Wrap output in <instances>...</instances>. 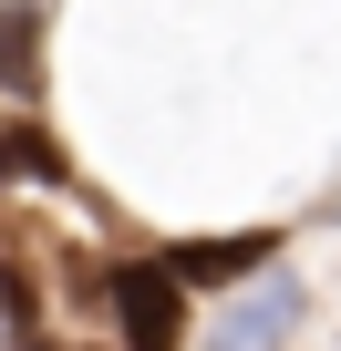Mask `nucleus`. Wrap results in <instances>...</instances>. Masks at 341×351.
Listing matches in <instances>:
<instances>
[{"mask_svg": "<svg viewBox=\"0 0 341 351\" xmlns=\"http://www.w3.org/2000/svg\"><path fill=\"white\" fill-rule=\"evenodd\" d=\"M114 320H124V351H187V279L165 258H124L114 269Z\"/></svg>", "mask_w": 341, "mask_h": 351, "instance_id": "f257e3e1", "label": "nucleus"}, {"mask_svg": "<svg viewBox=\"0 0 341 351\" xmlns=\"http://www.w3.org/2000/svg\"><path fill=\"white\" fill-rule=\"evenodd\" d=\"M290 320H300V279H290V269H259L197 351H269V341H290Z\"/></svg>", "mask_w": 341, "mask_h": 351, "instance_id": "f03ea898", "label": "nucleus"}, {"mask_svg": "<svg viewBox=\"0 0 341 351\" xmlns=\"http://www.w3.org/2000/svg\"><path fill=\"white\" fill-rule=\"evenodd\" d=\"M269 258H279V238H259V228H248V238H207V248H197V238H187V248H165V269H176L187 289H228V279H259Z\"/></svg>", "mask_w": 341, "mask_h": 351, "instance_id": "7ed1b4c3", "label": "nucleus"}, {"mask_svg": "<svg viewBox=\"0 0 341 351\" xmlns=\"http://www.w3.org/2000/svg\"><path fill=\"white\" fill-rule=\"evenodd\" d=\"M0 83L42 93V0H0Z\"/></svg>", "mask_w": 341, "mask_h": 351, "instance_id": "20e7f679", "label": "nucleus"}, {"mask_svg": "<svg viewBox=\"0 0 341 351\" xmlns=\"http://www.w3.org/2000/svg\"><path fill=\"white\" fill-rule=\"evenodd\" d=\"M0 176H11V186H62V145L42 134V124H0Z\"/></svg>", "mask_w": 341, "mask_h": 351, "instance_id": "39448f33", "label": "nucleus"}]
</instances>
